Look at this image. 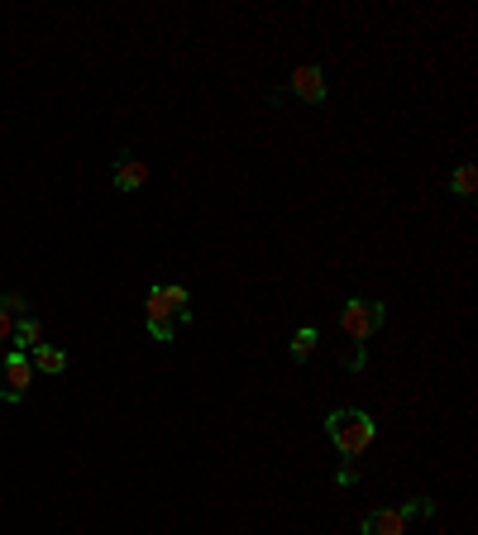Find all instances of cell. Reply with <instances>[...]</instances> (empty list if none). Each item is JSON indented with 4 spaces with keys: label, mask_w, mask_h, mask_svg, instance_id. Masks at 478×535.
Masks as SVG:
<instances>
[{
    "label": "cell",
    "mask_w": 478,
    "mask_h": 535,
    "mask_svg": "<svg viewBox=\"0 0 478 535\" xmlns=\"http://www.w3.org/2000/svg\"><path fill=\"white\" fill-rule=\"evenodd\" d=\"M326 435H330V445L354 464L359 454L373 450V440H378V421H373L369 411H359V407H335L326 416Z\"/></svg>",
    "instance_id": "6da1fadb"
},
{
    "label": "cell",
    "mask_w": 478,
    "mask_h": 535,
    "mask_svg": "<svg viewBox=\"0 0 478 535\" xmlns=\"http://www.w3.org/2000/svg\"><path fill=\"white\" fill-rule=\"evenodd\" d=\"M383 321H388V306H383L378 297H349L345 306H340V330L354 340V359H349V368H364V344L383 330Z\"/></svg>",
    "instance_id": "7a4b0ae2"
},
{
    "label": "cell",
    "mask_w": 478,
    "mask_h": 535,
    "mask_svg": "<svg viewBox=\"0 0 478 535\" xmlns=\"http://www.w3.org/2000/svg\"><path fill=\"white\" fill-rule=\"evenodd\" d=\"M412 516H435V497H412V502L388 507V512H364L359 516V535H407Z\"/></svg>",
    "instance_id": "3957f363"
},
{
    "label": "cell",
    "mask_w": 478,
    "mask_h": 535,
    "mask_svg": "<svg viewBox=\"0 0 478 535\" xmlns=\"http://www.w3.org/2000/svg\"><path fill=\"white\" fill-rule=\"evenodd\" d=\"M192 321V311H177L173 301L163 297V282H153L149 287V297H144V325H149V335L153 340H177V330Z\"/></svg>",
    "instance_id": "277c9868"
},
{
    "label": "cell",
    "mask_w": 478,
    "mask_h": 535,
    "mask_svg": "<svg viewBox=\"0 0 478 535\" xmlns=\"http://www.w3.org/2000/svg\"><path fill=\"white\" fill-rule=\"evenodd\" d=\"M29 383H34L29 354H24V349H10V354L0 359V397H5V402H24V397H29Z\"/></svg>",
    "instance_id": "5b68a950"
},
{
    "label": "cell",
    "mask_w": 478,
    "mask_h": 535,
    "mask_svg": "<svg viewBox=\"0 0 478 535\" xmlns=\"http://www.w3.org/2000/svg\"><path fill=\"white\" fill-rule=\"evenodd\" d=\"M287 91H292L297 101H306V106H326V96H330L326 72H321L316 63H302L292 77H287Z\"/></svg>",
    "instance_id": "8992f818"
},
{
    "label": "cell",
    "mask_w": 478,
    "mask_h": 535,
    "mask_svg": "<svg viewBox=\"0 0 478 535\" xmlns=\"http://www.w3.org/2000/svg\"><path fill=\"white\" fill-rule=\"evenodd\" d=\"M110 182H115V192H139L149 182V163L134 158V153H120L115 168H110Z\"/></svg>",
    "instance_id": "52a82bcc"
},
{
    "label": "cell",
    "mask_w": 478,
    "mask_h": 535,
    "mask_svg": "<svg viewBox=\"0 0 478 535\" xmlns=\"http://www.w3.org/2000/svg\"><path fill=\"white\" fill-rule=\"evenodd\" d=\"M29 364H34V373H63L67 368V349H58V344H39L34 354H29Z\"/></svg>",
    "instance_id": "ba28073f"
},
{
    "label": "cell",
    "mask_w": 478,
    "mask_h": 535,
    "mask_svg": "<svg viewBox=\"0 0 478 535\" xmlns=\"http://www.w3.org/2000/svg\"><path fill=\"white\" fill-rule=\"evenodd\" d=\"M39 344H44V321H39V316H20V321H15V349L34 354Z\"/></svg>",
    "instance_id": "9c48e42d"
},
{
    "label": "cell",
    "mask_w": 478,
    "mask_h": 535,
    "mask_svg": "<svg viewBox=\"0 0 478 535\" xmlns=\"http://www.w3.org/2000/svg\"><path fill=\"white\" fill-rule=\"evenodd\" d=\"M316 340H321V330H316V325H302V330L292 335V344H287V354H292L297 364H306V359L316 354Z\"/></svg>",
    "instance_id": "30bf717a"
},
{
    "label": "cell",
    "mask_w": 478,
    "mask_h": 535,
    "mask_svg": "<svg viewBox=\"0 0 478 535\" xmlns=\"http://www.w3.org/2000/svg\"><path fill=\"white\" fill-rule=\"evenodd\" d=\"M450 187H455L459 201H474V192H478V168H474V163H464V168H455V177H450Z\"/></svg>",
    "instance_id": "8fae6325"
},
{
    "label": "cell",
    "mask_w": 478,
    "mask_h": 535,
    "mask_svg": "<svg viewBox=\"0 0 478 535\" xmlns=\"http://www.w3.org/2000/svg\"><path fill=\"white\" fill-rule=\"evenodd\" d=\"M0 306H5V311H10L15 321H20V316H29V301H24L20 292H5V297H0Z\"/></svg>",
    "instance_id": "7c38bea8"
},
{
    "label": "cell",
    "mask_w": 478,
    "mask_h": 535,
    "mask_svg": "<svg viewBox=\"0 0 478 535\" xmlns=\"http://www.w3.org/2000/svg\"><path fill=\"white\" fill-rule=\"evenodd\" d=\"M5 340H15V316L0 306V344H5Z\"/></svg>",
    "instance_id": "4fadbf2b"
},
{
    "label": "cell",
    "mask_w": 478,
    "mask_h": 535,
    "mask_svg": "<svg viewBox=\"0 0 478 535\" xmlns=\"http://www.w3.org/2000/svg\"><path fill=\"white\" fill-rule=\"evenodd\" d=\"M335 483H340V488H354V483H359V469H354V464H345V469L335 473Z\"/></svg>",
    "instance_id": "5bb4252c"
}]
</instances>
